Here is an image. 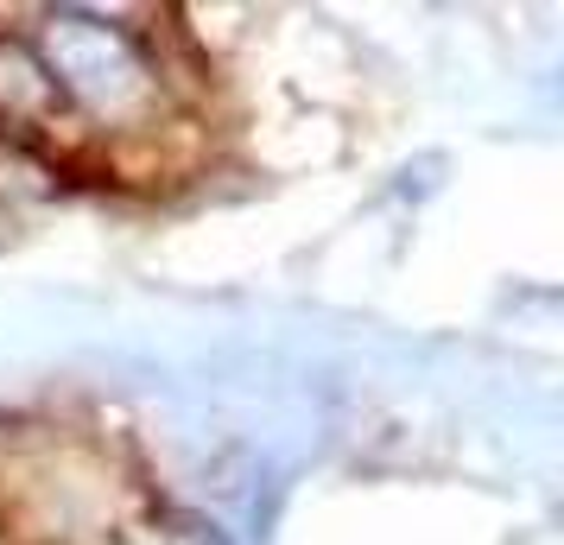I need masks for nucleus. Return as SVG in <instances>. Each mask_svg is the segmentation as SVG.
Returning a JSON list of instances; mask_svg holds the SVG:
<instances>
[{"label": "nucleus", "instance_id": "1", "mask_svg": "<svg viewBox=\"0 0 564 545\" xmlns=\"http://www.w3.org/2000/svg\"><path fill=\"white\" fill-rule=\"evenodd\" d=\"M52 70L64 96H83L89 108H121L147 96V64L115 26H96L83 13L52 20Z\"/></svg>", "mask_w": 564, "mask_h": 545}, {"label": "nucleus", "instance_id": "2", "mask_svg": "<svg viewBox=\"0 0 564 545\" xmlns=\"http://www.w3.org/2000/svg\"><path fill=\"white\" fill-rule=\"evenodd\" d=\"M64 102V89L52 83V70L26 52V45H13V39H0V128L7 133H32L45 128Z\"/></svg>", "mask_w": 564, "mask_h": 545}]
</instances>
